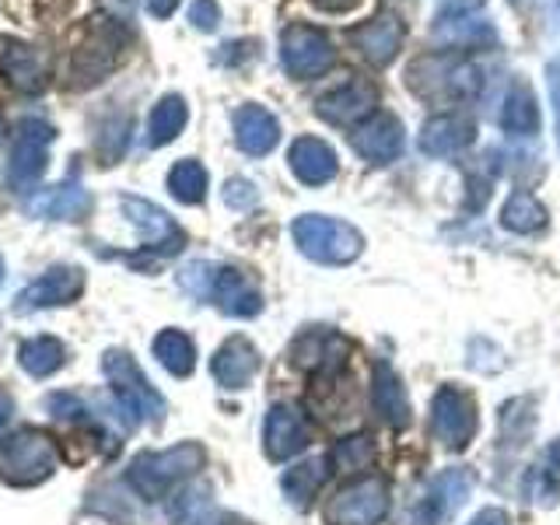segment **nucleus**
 Instances as JSON below:
<instances>
[{"mask_svg": "<svg viewBox=\"0 0 560 525\" xmlns=\"http://www.w3.org/2000/svg\"><path fill=\"white\" fill-rule=\"evenodd\" d=\"M407 84L417 98L452 105L472 98L483 88V70L466 52H424V57L410 60Z\"/></svg>", "mask_w": 560, "mask_h": 525, "instance_id": "1", "label": "nucleus"}, {"mask_svg": "<svg viewBox=\"0 0 560 525\" xmlns=\"http://www.w3.org/2000/svg\"><path fill=\"white\" fill-rule=\"evenodd\" d=\"M203 448L197 442H183L165 452H144L137 455L127 469V480L144 501H162L175 483H183L197 469H203Z\"/></svg>", "mask_w": 560, "mask_h": 525, "instance_id": "2", "label": "nucleus"}, {"mask_svg": "<svg viewBox=\"0 0 560 525\" xmlns=\"http://www.w3.org/2000/svg\"><path fill=\"white\" fill-rule=\"evenodd\" d=\"M291 235L298 249L323 267H343L364 253V235L358 228L326 214H302L291 224Z\"/></svg>", "mask_w": 560, "mask_h": 525, "instance_id": "3", "label": "nucleus"}, {"mask_svg": "<svg viewBox=\"0 0 560 525\" xmlns=\"http://www.w3.org/2000/svg\"><path fill=\"white\" fill-rule=\"evenodd\" d=\"M102 372H105V378H109L119 407L130 413L133 424H140V420H162L165 417L162 393H158L154 385L148 382V375L140 372L137 361L127 354V350H105Z\"/></svg>", "mask_w": 560, "mask_h": 525, "instance_id": "4", "label": "nucleus"}, {"mask_svg": "<svg viewBox=\"0 0 560 525\" xmlns=\"http://www.w3.org/2000/svg\"><path fill=\"white\" fill-rule=\"evenodd\" d=\"M57 472V445L43 431H18L0 442V480L35 487Z\"/></svg>", "mask_w": 560, "mask_h": 525, "instance_id": "5", "label": "nucleus"}, {"mask_svg": "<svg viewBox=\"0 0 560 525\" xmlns=\"http://www.w3.org/2000/svg\"><path fill=\"white\" fill-rule=\"evenodd\" d=\"M52 137H57V130L39 116L18 122L11 158H8V186L11 189H32L39 183V175L46 172V162H49Z\"/></svg>", "mask_w": 560, "mask_h": 525, "instance_id": "6", "label": "nucleus"}, {"mask_svg": "<svg viewBox=\"0 0 560 525\" xmlns=\"http://www.w3.org/2000/svg\"><path fill=\"white\" fill-rule=\"evenodd\" d=\"M280 63H284L291 78L308 81V78L326 74V70L337 63V49H332L329 35L323 28L294 22L280 35Z\"/></svg>", "mask_w": 560, "mask_h": 525, "instance_id": "7", "label": "nucleus"}, {"mask_svg": "<svg viewBox=\"0 0 560 525\" xmlns=\"http://www.w3.org/2000/svg\"><path fill=\"white\" fill-rule=\"evenodd\" d=\"M477 402L463 385H442L431 402V434L445 448H466L477 438Z\"/></svg>", "mask_w": 560, "mask_h": 525, "instance_id": "8", "label": "nucleus"}, {"mask_svg": "<svg viewBox=\"0 0 560 525\" xmlns=\"http://www.w3.org/2000/svg\"><path fill=\"white\" fill-rule=\"evenodd\" d=\"M389 515V483L382 477H364L337 490L326 504L329 525H378Z\"/></svg>", "mask_w": 560, "mask_h": 525, "instance_id": "9", "label": "nucleus"}, {"mask_svg": "<svg viewBox=\"0 0 560 525\" xmlns=\"http://www.w3.org/2000/svg\"><path fill=\"white\" fill-rule=\"evenodd\" d=\"M472 469L459 466V469H445L428 483L424 498L413 508V525H445L459 508L466 504V498L472 494Z\"/></svg>", "mask_w": 560, "mask_h": 525, "instance_id": "10", "label": "nucleus"}, {"mask_svg": "<svg viewBox=\"0 0 560 525\" xmlns=\"http://www.w3.org/2000/svg\"><path fill=\"white\" fill-rule=\"evenodd\" d=\"M119 49H122L119 25L116 22L95 25L78 43L74 60H70V74H74V84H95V81H102L119 63Z\"/></svg>", "mask_w": 560, "mask_h": 525, "instance_id": "11", "label": "nucleus"}, {"mask_svg": "<svg viewBox=\"0 0 560 525\" xmlns=\"http://www.w3.org/2000/svg\"><path fill=\"white\" fill-rule=\"evenodd\" d=\"M402 35H407L402 18L396 11H378L375 18H368V22L350 28L347 43H350V49H358L372 67H385V63H393V57L399 52Z\"/></svg>", "mask_w": 560, "mask_h": 525, "instance_id": "12", "label": "nucleus"}, {"mask_svg": "<svg viewBox=\"0 0 560 525\" xmlns=\"http://www.w3.org/2000/svg\"><path fill=\"white\" fill-rule=\"evenodd\" d=\"M378 102V88L368 78H350L347 84H340L337 92H326L319 102H315V113H319L332 127H361L364 119H372Z\"/></svg>", "mask_w": 560, "mask_h": 525, "instance_id": "13", "label": "nucleus"}, {"mask_svg": "<svg viewBox=\"0 0 560 525\" xmlns=\"http://www.w3.org/2000/svg\"><path fill=\"white\" fill-rule=\"evenodd\" d=\"M122 214H127V221L140 232V242H144V249H154V253H179L186 245V235L183 228L175 224L162 207L151 203V200H140V197H122L119 200Z\"/></svg>", "mask_w": 560, "mask_h": 525, "instance_id": "14", "label": "nucleus"}, {"mask_svg": "<svg viewBox=\"0 0 560 525\" xmlns=\"http://www.w3.org/2000/svg\"><path fill=\"white\" fill-rule=\"evenodd\" d=\"M350 148L368 165H389L402 154V122L393 113H375L350 133Z\"/></svg>", "mask_w": 560, "mask_h": 525, "instance_id": "15", "label": "nucleus"}, {"mask_svg": "<svg viewBox=\"0 0 560 525\" xmlns=\"http://www.w3.org/2000/svg\"><path fill=\"white\" fill-rule=\"evenodd\" d=\"M308 445V420L291 402H277L262 420V448L273 463H284Z\"/></svg>", "mask_w": 560, "mask_h": 525, "instance_id": "16", "label": "nucleus"}, {"mask_svg": "<svg viewBox=\"0 0 560 525\" xmlns=\"http://www.w3.org/2000/svg\"><path fill=\"white\" fill-rule=\"evenodd\" d=\"M84 291V273L78 267H52L35 284L22 288L14 298V312H35L52 305H70Z\"/></svg>", "mask_w": 560, "mask_h": 525, "instance_id": "17", "label": "nucleus"}, {"mask_svg": "<svg viewBox=\"0 0 560 525\" xmlns=\"http://www.w3.org/2000/svg\"><path fill=\"white\" fill-rule=\"evenodd\" d=\"M88 207H92V192H88L78 179L46 186L25 200L28 214L43 218V221H74V218L88 214Z\"/></svg>", "mask_w": 560, "mask_h": 525, "instance_id": "18", "label": "nucleus"}, {"mask_svg": "<svg viewBox=\"0 0 560 525\" xmlns=\"http://www.w3.org/2000/svg\"><path fill=\"white\" fill-rule=\"evenodd\" d=\"M210 302H218L224 315H235V319H253L262 308V294L253 284V277L238 270V267H218L214 277V291H210Z\"/></svg>", "mask_w": 560, "mask_h": 525, "instance_id": "19", "label": "nucleus"}, {"mask_svg": "<svg viewBox=\"0 0 560 525\" xmlns=\"http://www.w3.org/2000/svg\"><path fill=\"white\" fill-rule=\"evenodd\" d=\"M472 140H477V122L463 113H442L424 122V130H420V151L431 158H448L469 148Z\"/></svg>", "mask_w": 560, "mask_h": 525, "instance_id": "20", "label": "nucleus"}, {"mask_svg": "<svg viewBox=\"0 0 560 525\" xmlns=\"http://www.w3.org/2000/svg\"><path fill=\"white\" fill-rule=\"evenodd\" d=\"M210 372H214L218 385H224V389H245L259 375V350L253 347L249 337L224 340L214 361H210Z\"/></svg>", "mask_w": 560, "mask_h": 525, "instance_id": "21", "label": "nucleus"}, {"mask_svg": "<svg viewBox=\"0 0 560 525\" xmlns=\"http://www.w3.org/2000/svg\"><path fill=\"white\" fill-rule=\"evenodd\" d=\"M372 407L389 428H407L410 424V399L402 389L399 375L385 358L372 361Z\"/></svg>", "mask_w": 560, "mask_h": 525, "instance_id": "22", "label": "nucleus"}, {"mask_svg": "<svg viewBox=\"0 0 560 525\" xmlns=\"http://www.w3.org/2000/svg\"><path fill=\"white\" fill-rule=\"evenodd\" d=\"M280 140V122L270 109H262V105L249 102V105H238L235 109V144L253 154V158H262L277 148Z\"/></svg>", "mask_w": 560, "mask_h": 525, "instance_id": "23", "label": "nucleus"}, {"mask_svg": "<svg viewBox=\"0 0 560 525\" xmlns=\"http://www.w3.org/2000/svg\"><path fill=\"white\" fill-rule=\"evenodd\" d=\"M288 165L305 186H326L340 168L337 151H332L319 137H298L288 151Z\"/></svg>", "mask_w": 560, "mask_h": 525, "instance_id": "24", "label": "nucleus"}, {"mask_svg": "<svg viewBox=\"0 0 560 525\" xmlns=\"http://www.w3.org/2000/svg\"><path fill=\"white\" fill-rule=\"evenodd\" d=\"M0 70H4L8 84H14L18 92L39 95L46 88V60L39 49H32L25 43H8V49L0 52Z\"/></svg>", "mask_w": 560, "mask_h": 525, "instance_id": "25", "label": "nucleus"}, {"mask_svg": "<svg viewBox=\"0 0 560 525\" xmlns=\"http://www.w3.org/2000/svg\"><path fill=\"white\" fill-rule=\"evenodd\" d=\"M522 494H525V501L539 504V508H553L560 501V438H553L547 445L542 463H536L529 472H525Z\"/></svg>", "mask_w": 560, "mask_h": 525, "instance_id": "26", "label": "nucleus"}, {"mask_svg": "<svg viewBox=\"0 0 560 525\" xmlns=\"http://www.w3.org/2000/svg\"><path fill=\"white\" fill-rule=\"evenodd\" d=\"M501 127H504V133H512V137H533V133H539V105H536L533 88L525 84L522 78L512 88H508V95H504Z\"/></svg>", "mask_w": 560, "mask_h": 525, "instance_id": "27", "label": "nucleus"}, {"mask_svg": "<svg viewBox=\"0 0 560 525\" xmlns=\"http://www.w3.org/2000/svg\"><path fill=\"white\" fill-rule=\"evenodd\" d=\"M326 477H329V459H326V455H319V459H305V463L291 466L284 477H280V487H284V494H288L291 504L305 508L315 494H319V487L326 483Z\"/></svg>", "mask_w": 560, "mask_h": 525, "instance_id": "28", "label": "nucleus"}, {"mask_svg": "<svg viewBox=\"0 0 560 525\" xmlns=\"http://www.w3.org/2000/svg\"><path fill=\"white\" fill-rule=\"evenodd\" d=\"M154 358L162 361L168 375L186 378L192 375V368H197V347H192V340L183 329H165L154 337Z\"/></svg>", "mask_w": 560, "mask_h": 525, "instance_id": "29", "label": "nucleus"}, {"mask_svg": "<svg viewBox=\"0 0 560 525\" xmlns=\"http://www.w3.org/2000/svg\"><path fill=\"white\" fill-rule=\"evenodd\" d=\"M501 224L515 235L542 232V228H547V207H542L529 189H515L501 210Z\"/></svg>", "mask_w": 560, "mask_h": 525, "instance_id": "30", "label": "nucleus"}, {"mask_svg": "<svg viewBox=\"0 0 560 525\" xmlns=\"http://www.w3.org/2000/svg\"><path fill=\"white\" fill-rule=\"evenodd\" d=\"M186 119H189V109H186L183 95H165L151 109V119H148V140H151V148H162V144H168V140L179 137L183 127H186Z\"/></svg>", "mask_w": 560, "mask_h": 525, "instance_id": "31", "label": "nucleus"}, {"mask_svg": "<svg viewBox=\"0 0 560 525\" xmlns=\"http://www.w3.org/2000/svg\"><path fill=\"white\" fill-rule=\"evenodd\" d=\"M168 189H172V197L179 203H203V197H207V168L200 162H192V158H183V162H175L172 172H168Z\"/></svg>", "mask_w": 560, "mask_h": 525, "instance_id": "32", "label": "nucleus"}, {"mask_svg": "<svg viewBox=\"0 0 560 525\" xmlns=\"http://www.w3.org/2000/svg\"><path fill=\"white\" fill-rule=\"evenodd\" d=\"M63 343L60 340H52V337H35V340H28V343H22V368L28 375H35V378H46V375H52L57 368L63 364Z\"/></svg>", "mask_w": 560, "mask_h": 525, "instance_id": "33", "label": "nucleus"}, {"mask_svg": "<svg viewBox=\"0 0 560 525\" xmlns=\"http://www.w3.org/2000/svg\"><path fill=\"white\" fill-rule=\"evenodd\" d=\"M372 455H375L372 438L350 434V438H343V442H337V448H332V455H329V463H337L343 472H358V469H364L368 463H372Z\"/></svg>", "mask_w": 560, "mask_h": 525, "instance_id": "34", "label": "nucleus"}, {"mask_svg": "<svg viewBox=\"0 0 560 525\" xmlns=\"http://www.w3.org/2000/svg\"><path fill=\"white\" fill-rule=\"evenodd\" d=\"M214 277H218V267H210V262H189V267L179 270V288L189 298L203 302V298H210V291H214Z\"/></svg>", "mask_w": 560, "mask_h": 525, "instance_id": "35", "label": "nucleus"}, {"mask_svg": "<svg viewBox=\"0 0 560 525\" xmlns=\"http://www.w3.org/2000/svg\"><path fill=\"white\" fill-rule=\"evenodd\" d=\"M438 35L448 43H472V46H483V43H494V28L487 22H459V25H438Z\"/></svg>", "mask_w": 560, "mask_h": 525, "instance_id": "36", "label": "nucleus"}, {"mask_svg": "<svg viewBox=\"0 0 560 525\" xmlns=\"http://www.w3.org/2000/svg\"><path fill=\"white\" fill-rule=\"evenodd\" d=\"M46 410L60 420H88V407L84 399L74 393H57V396H46Z\"/></svg>", "mask_w": 560, "mask_h": 525, "instance_id": "37", "label": "nucleus"}, {"mask_svg": "<svg viewBox=\"0 0 560 525\" xmlns=\"http://www.w3.org/2000/svg\"><path fill=\"white\" fill-rule=\"evenodd\" d=\"M259 200V192L249 179H228L224 183V203L232 210H253Z\"/></svg>", "mask_w": 560, "mask_h": 525, "instance_id": "38", "label": "nucleus"}, {"mask_svg": "<svg viewBox=\"0 0 560 525\" xmlns=\"http://www.w3.org/2000/svg\"><path fill=\"white\" fill-rule=\"evenodd\" d=\"M189 22L192 28H200V32H214L218 22H221V8H218V0H192V8H189Z\"/></svg>", "mask_w": 560, "mask_h": 525, "instance_id": "39", "label": "nucleus"}, {"mask_svg": "<svg viewBox=\"0 0 560 525\" xmlns=\"http://www.w3.org/2000/svg\"><path fill=\"white\" fill-rule=\"evenodd\" d=\"M102 11H109V22L116 25H127L133 18V0H98Z\"/></svg>", "mask_w": 560, "mask_h": 525, "instance_id": "40", "label": "nucleus"}, {"mask_svg": "<svg viewBox=\"0 0 560 525\" xmlns=\"http://www.w3.org/2000/svg\"><path fill=\"white\" fill-rule=\"evenodd\" d=\"M466 525H512V518H508L504 508H483V512H477Z\"/></svg>", "mask_w": 560, "mask_h": 525, "instance_id": "41", "label": "nucleus"}, {"mask_svg": "<svg viewBox=\"0 0 560 525\" xmlns=\"http://www.w3.org/2000/svg\"><path fill=\"white\" fill-rule=\"evenodd\" d=\"M550 98H553V116H557V148H560V63H550Z\"/></svg>", "mask_w": 560, "mask_h": 525, "instance_id": "42", "label": "nucleus"}, {"mask_svg": "<svg viewBox=\"0 0 560 525\" xmlns=\"http://www.w3.org/2000/svg\"><path fill=\"white\" fill-rule=\"evenodd\" d=\"M319 11H329V14H343V11H354L361 0H312Z\"/></svg>", "mask_w": 560, "mask_h": 525, "instance_id": "43", "label": "nucleus"}, {"mask_svg": "<svg viewBox=\"0 0 560 525\" xmlns=\"http://www.w3.org/2000/svg\"><path fill=\"white\" fill-rule=\"evenodd\" d=\"M175 8H179V0H148V11H151L154 18H168Z\"/></svg>", "mask_w": 560, "mask_h": 525, "instance_id": "44", "label": "nucleus"}, {"mask_svg": "<svg viewBox=\"0 0 560 525\" xmlns=\"http://www.w3.org/2000/svg\"><path fill=\"white\" fill-rule=\"evenodd\" d=\"M11 413H14V402H11V396H8V393H0V431L8 428Z\"/></svg>", "mask_w": 560, "mask_h": 525, "instance_id": "45", "label": "nucleus"}, {"mask_svg": "<svg viewBox=\"0 0 560 525\" xmlns=\"http://www.w3.org/2000/svg\"><path fill=\"white\" fill-rule=\"evenodd\" d=\"M4 270H8V267H4V256H0V280H4Z\"/></svg>", "mask_w": 560, "mask_h": 525, "instance_id": "46", "label": "nucleus"}, {"mask_svg": "<svg viewBox=\"0 0 560 525\" xmlns=\"http://www.w3.org/2000/svg\"><path fill=\"white\" fill-rule=\"evenodd\" d=\"M0 140H4V119H0Z\"/></svg>", "mask_w": 560, "mask_h": 525, "instance_id": "47", "label": "nucleus"}]
</instances>
